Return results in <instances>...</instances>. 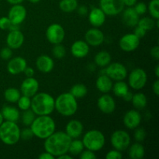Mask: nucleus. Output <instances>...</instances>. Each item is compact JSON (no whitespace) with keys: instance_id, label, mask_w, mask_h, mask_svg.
<instances>
[{"instance_id":"nucleus-1","label":"nucleus","mask_w":159,"mask_h":159,"mask_svg":"<svg viewBox=\"0 0 159 159\" xmlns=\"http://www.w3.org/2000/svg\"><path fill=\"white\" fill-rule=\"evenodd\" d=\"M71 141V138L65 132L54 131L45 139L43 147L45 152L52 155L54 158H57L63 154L68 153Z\"/></svg>"},{"instance_id":"nucleus-2","label":"nucleus","mask_w":159,"mask_h":159,"mask_svg":"<svg viewBox=\"0 0 159 159\" xmlns=\"http://www.w3.org/2000/svg\"><path fill=\"white\" fill-rule=\"evenodd\" d=\"M30 109L37 116L50 115L54 110V99L47 93H39L31 99Z\"/></svg>"},{"instance_id":"nucleus-3","label":"nucleus","mask_w":159,"mask_h":159,"mask_svg":"<svg viewBox=\"0 0 159 159\" xmlns=\"http://www.w3.org/2000/svg\"><path fill=\"white\" fill-rule=\"evenodd\" d=\"M30 128L34 133V136L45 140L55 131L56 124L51 116L43 115L35 117L31 124Z\"/></svg>"},{"instance_id":"nucleus-4","label":"nucleus","mask_w":159,"mask_h":159,"mask_svg":"<svg viewBox=\"0 0 159 159\" xmlns=\"http://www.w3.org/2000/svg\"><path fill=\"white\" fill-rule=\"evenodd\" d=\"M54 110L62 116H72L78 110L77 99L70 93H62L54 99Z\"/></svg>"},{"instance_id":"nucleus-5","label":"nucleus","mask_w":159,"mask_h":159,"mask_svg":"<svg viewBox=\"0 0 159 159\" xmlns=\"http://www.w3.org/2000/svg\"><path fill=\"white\" fill-rule=\"evenodd\" d=\"M20 131L16 123L3 121L0 125V141L6 145H14L20 140Z\"/></svg>"},{"instance_id":"nucleus-6","label":"nucleus","mask_w":159,"mask_h":159,"mask_svg":"<svg viewBox=\"0 0 159 159\" xmlns=\"http://www.w3.org/2000/svg\"><path fill=\"white\" fill-rule=\"evenodd\" d=\"M82 143L85 149L96 152L104 147L106 138L103 134L99 130H91L84 134Z\"/></svg>"},{"instance_id":"nucleus-7","label":"nucleus","mask_w":159,"mask_h":159,"mask_svg":"<svg viewBox=\"0 0 159 159\" xmlns=\"http://www.w3.org/2000/svg\"><path fill=\"white\" fill-rule=\"evenodd\" d=\"M110 141L113 148L123 152L127 150L130 146V137L125 130H117L112 134Z\"/></svg>"},{"instance_id":"nucleus-8","label":"nucleus","mask_w":159,"mask_h":159,"mask_svg":"<svg viewBox=\"0 0 159 159\" xmlns=\"http://www.w3.org/2000/svg\"><path fill=\"white\" fill-rule=\"evenodd\" d=\"M147 81V73L142 68H135L129 75L128 83L133 89L140 90L143 89L145 86Z\"/></svg>"},{"instance_id":"nucleus-9","label":"nucleus","mask_w":159,"mask_h":159,"mask_svg":"<svg viewBox=\"0 0 159 159\" xmlns=\"http://www.w3.org/2000/svg\"><path fill=\"white\" fill-rule=\"evenodd\" d=\"M103 74H106L112 80L122 81L127 78V68L123 64L119 62L110 64L106 67Z\"/></svg>"},{"instance_id":"nucleus-10","label":"nucleus","mask_w":159,"mask_h":159,"mask_svg":"<svg viewBox=\"0 0 159 159\" xmlns=\"http://www.w3.org/2000/svg\"><path fill=\"white\" fill-rule=\"evenodd\" d=\"M100 9L107 16L118 15L124 9V4L123 0H99Z\"/></svg>"},{"instance_id":"nucleus-11","label":"nucleus","mask_w":159,"mask_h":159,"mask_svg":"<svg viewBox=\"0 0 159 159\" xmlns=\"http://www.w3.org/2000/svg\"><path fill=\"white\" fill-rule=\"evenodd\" d=\"M46 37L48 41L52 44L61 43L65 37V29L58 23H53L47 29Z\"/></svg>"},{"instance_id":"nucleus-12","label":"nucleus","mask_w":159,"mask_h":159,"mask_svg":"<svg viewBox=\"0 0 159 159\" xmlns=\"http://www.w3.org/2000/svg\"><path fill=\"white\" fill-rule=\"evenodd\" d=\"M140 45V38L134 34H127L123 36L119 41V46L121 50L126 52L135 51Z\"/></svg>"},{"instance_id":"nucleus-13","label":"nucleus","mask_w":159,"mask_h":159,"mask_svg":"<svg viewBox=\"0 0 159 159\" xmlns=\"http://www.w3.org/2000/svg\"><path fill=\"white\" fill-rule=\"evenodd\" d=\"M8 17L16 25H20L25 20L26 17V9L20 4L12 5L8 13Z\"/></svg>"},{"instance_id":"nucleus-14","label":"nucleus","mask_w":159,"mask_h":159,"mask_svg":"<svg viewBox=\"0 0 159 159\" xmlns=\"http://www.w3.org/2000/svg\"><path fill=\"white\" fill-rule=\"evenodd\" d=\"M39 89L38 81L34 77L26 78L22 82L20 86V93L23 96L28 97H33L35 94H37Z\"/></svg>"},{"instance_id":"nucleus-15","label":"nucleus","mask_w":159,"mask_h":159,"mask_svg":"<svg viewBox=\"0 0 159 159\" xmlns=\"http://www.w3.org/2000/svg\"><path fill=\"white\" fill-rule=\"evenodd\" d=\"M97 106L102 113L109 114L114 112L116 109V102L113 96L107 93H104L98 99Z\"/></svg>"},{"instance_id":"nucleus-16","label":"nucleus","mask_w":159,"mask_h":159,"mask_svg":"<svg viewBox=\"0 0 159 159\" xmlns=\"http://www.w3.org/2000/svg\"><path fill=\"white\" fill-rule=\"evenodd\" d=\"M85 40L89 46H99L104 41V34L98 27L92 28L85 33Z\"/></svg>"},{"instance_id":"nucleus-17","label":"nucleus","mask_w":159,"mask_h":159,"mask_svg":"<svg viewBox=\"0 0 159 159\" xmlns=\"http://www.w3.org/2000/svg\"><path fill=\"white\" fill-rule=\"evenodd\" d=\"M141 122V115L137 110H130L124 116V124L127 128L134 130L139 127Z\"/></svg>"},{"instance_id":"nucleus-18","label":"nucleus","mask_w":159,"mask_h":159,"mask_svg":"<svg viewBox=\"0 0 159 159\" xmlns=\"http://www.w3.org/2000/svg\"><path fill=\"white\" fill-rule=\"evenodd\" d=\"M26 66H27V62L26 59L22 57H16L9 61L7 65V71L11 75H16L23 72Z\"/></svg>"},{"instance_id":"nucleus-19","label":"nucleus","mask_w":159,"mask_h":159,"mask_svg":"<svg viewBox=\"0 0 159 159\" xmlns=\"http://www.w3.org/2000/svg\"><path fill=\"white\" fill-rule=\"evenodd\" d=\"M24 42V35L20 30H14L9 31L6 37L7 47L11 49H18L21 48Z\"/></svg>"},{"instance_id":"nucleus-20","label":"nucleus","mask_w":159,"mask_h":159,"mask_svg":"<svg viewBox=\"0 0 159 159\" xmlns=\"http://www.w3.org/2000/svg\"><path fill=\"white\" fill-rule=\"evenodd\" d=\"M83 124L78 120H71L65 127V133L71 138L75 139L79 138L83 133Z\"/></svg>"},{"instance_id":"nucleus-21","label":"nucleus","mask_w":159,"mask_h":159,"mask_svg":"<svg viewBox=\"0 0 159 159\" xmlns=\"http://www.w3.org/2000/svg\"><path fill=\"white\" fill-rule=\"evenodd\" d=\"M89 45L84 40H76L71 47V53L77 58H82L88 55Z\"/></svg>"},{"instance_id":"nucleus-22","label":"nucleus","mask_w":159,"mask_h":159,"mask_svg":"<svg viewBox=\"0 0 159 159\" xmlns=\"http://www.w3.org/2000/svg\"><path fill=\"white\" fill-rule=\"evenodd\" d=\"M122 12V20L126 26L129 27H134L138 25L140 17L134 7H127Z\"/></svg>"},{"instance_id":"nucleus-23","label":"nucleus","mask_w":159,"mask_h":159,"mask_svg":"<svg viewBox=\"0 0 159 159\" xmlns=\"http://www.w3.org/2000/svg\"><path fill=\"white\" fill-rule=\"evenodd\" d=\"M106 16L100 8H93L89 13V21L94 27H99L105 23Z\"/></svg>"},{"instance_id":"nucleus-24","label":"nucleus","mask_w":159,"mask_h":159,"mask_svg":"<svg viewBox=\"0 0 159 159\" xmlns=\"http://www.w3.org/2000/svg\"><path fill=\"white\" fill-rule=\"evenodd\" d=\"M36 66L37 69L43 73H49L54 69V63L53 59L50 56L43 55L39 56L36 61Z\"/></svg>"},{"instance_id":"nucleus-25","label":"nucleus","mask_w":159,"mask_h":159,"mask_svg":"<svg viewBox=\"0 0 159 159\" xmlns=\"http://www.w3.org/2000/svg\"><path fill=\"white\" fill-rule=\"evenodd\" d=\"M113 81L106 74H101L96 82L97 89L102 93H110L113 88Z\"/></svg>"},{"instance_id":"nucleus-26","label":"nucleus","mask_w":159,"mask_h":159,"mask_svg":"<svg viewBox=\"0 0 159 159\" xmlns=\"http://www.w3.org/2000/svg\"><path fill=\"white\" fill-rule=\"evenodd\" d=\"M2 115L3 119L7 121L16 123L20 120V113L17 108L11 106H5L2 110Z\"/></svg>"},{"instance_id":"nucleus-27","label":"nucleus","mask_w":159,"mask_h":159,"mask_svg":"<svg viewBox=\"0 0 159 159\" xmlns=\"http://www.w3.org/2000/svg\"><path fill=\"white\" fill-rule=\"evenodd\" d=\"M128 148V155L131 159H142L144 158L145 150L144 146L140 142L134 143Z\"/></svg>"},{"instance_id":"nucleus-28","label":"nucleus","mask_w":159,"mask_h":159,"mask_svg":"<svg viewBox=\"0 0 159 159\" xmlns=\"http://www.w3.org/2000/svg\"><path fill=\"white\" fill-rule=\"evenodd\" d=\"M95 65L100 68H106L111 62V55L106 51L98 52L94 57Z\"/></svg>"},{"instance_id":"nucleus-29","label":"nucleus","mask_w":159,"mask_h":159,"mask_svg":"<svg viewBox=\"0 0 159 159\" xmlns=\"http://www.w3.org/2000/svg\"><path fill=\"white\" fill-rule=\"evenodd\" d=\"M131 102L136 110H141L145 108L146 106H147L148 99L144 93H137L134 95H133Z\"/></svg>"},{"instance_id":"nucleus-30","label":"nucleus","mask_w":159,"mask_h":159,"mask_svg":"<svg viewBox=\"0 0 159 159\" xmlns=\"http://www.w3.org/2000/svg\"><path fill=\"white\" fill-rule=\"evenodd\" d=\"M113 93L117 97L122 98L127 92L129 91L128 85L124 81H116L115 84H113Z\"/></svg>"},{"instance_id":"nucleus-31","label":"nucleus","mask_w":159,"mask_h":159,"mask_svg":"<svg viewBox=\"0 0 159 159\" xmlns=\"http://www.w3.org/2000/svg\"><path fill=\"white\" fill-rule=\"evenodd\" d=\"M78 1L77 0H61L59 2V8L61 10L64 12H74L77 9Z\"/></svg>"},{"instance_id":"nucleus-32","label":"nucleus","mask_w":159,"mask_h":159,"mask_svg":"<svg viewBox=\"0 0 159 159\" xmlns=\"http://www.w3.org/2000/svg\"><path fill=\"white\" fill-rule=\"evenodd\" d=\"M84 148H85V147H84L82 141L75 138V140L71 139L68 152H69V154H71V155H79L81 152L84 150Z\"/></svg>"},{"instance_id":"nucleus-33","label":"nucleus","mask_w":159,"mask_h":159,"mask_svg":"<svg viewBox=\"0 0 159 159\" xmlns=\"http://www.w3.org/2000/svg\"><path fill=\"white\" fill-rule=\"evenodd\" d=\"M73 96L76 98V99H81L86 96L87 93H88V89H87L86 86L83 84H75L71 87V90L69 92Z\"/></svg>"},{"instance_id":"nucleus-34","label":"nucleus","mask_w":159,"mask_h":159,"mask_svg":"<svg viewBox=\"0 0 159 159\" xmlns=\"http://www.w3.org/2000/svg\"><path fill=\"white\" fill-rule=\"evenodd\" d=\"M21 96L20 90L16 88H9L4 92V98L9 102H16Z\"/></svg>"},{"instance_id":"nucleus-35","label":"nucleus","mask_w":159,"mask_h":159,"mask_svg":"<svg viewBox=\"0 0 159 159\" xmlns=\"http://www.w3.org/2000/svg\"><path fill=\"white\" fill-rule=\"evenodd\" d=\"M138 26H141L143 29L145 30L146 31L152 30L155 26V22L153 18L150 17H143V18L139 19L138 23Z\"/></svg>"},{"instance_id":"nucleus-36","label":"nucleus","mask_w":159,"mask_h":159,"mask_svg":"<svg viewBox=\"0 0 159 159\" xmlns=\"http://www.w3.org/2000/svg\"><path fill=\"white\" fill-rule=\"evenodd\" d=\"M148 11L154 20H159V0H151L148 4Z\"/></svg>"},{"instance_id":"nucleus-37","label":"nucleus","mask_w":159,"mask_h":159,"mask_svg":"<svg viewBox=\"0 0 159 159\" xmlns=\"http://www.w3.org/2000/svg\"><path fill=\"white\" fill-rule=\"evenodd\" d=\"M36 117V114L30 108L24 110L22 114V122L25 126H30Z\"/></svg>"},{"instance_id":"nucleus-38","label":"nucleus","mask_w":159,"mask_h":159,"mask_svg":"<svg viewBox=\"0 0 159 159\" xmlns=\"http://www.w3.org/2000/svg\"><path fill=\"white\" fill-rule=\"evenodd\" d=\"M17 104H18V107L20 110H21L22 111H24V110H28V109L30 108L31 106V99L30 97H28L26 96H21L20 97V99L17 101Z\"/></svg>"},{"instance_id":"nucleus-39","label":"nucleus","mask_w":159,"mask_h":159,"mask_svg":"<svg viewBox=\"0 0 159 159\" xmlns=\"http://www.w3.org/2000/svg\"><path fill=\"white\" fill-rule=\"evenodd\" d=\"M53 55L57 59L63 58L66 54V50H65V47L61 44V43H57V44H54V48L52 50Z\"/></svg>"},{"instance_id":"nucleus-40","label":"nucleus","mask_w":159,"mask_h":159,"mask_svg":"<svg viewBox=\"0 0 159 159\" xmlns=\"http://www.w3.org/2000/svg\"><path fill=\"white\" fill-rule=\"evenodd\" d=\"M146 136H147V133H146V130L143 127H138L137 128H135L134 138L136 140L137 142L141 143L144 141V139L146 138Z\"/></svg>"},{"instance_id":"nucleus-41","label":"nucleus","mask_w":159,"mask_h":159,"mask_svg":"<svg viewBox=\"0 0 159 159\" xmlns=\"http://www.w3.org/2000/svg\"><path fill=\"white\" fill-rule=\"evenodd\" d=\"M134 6V10L136 11V12L139 16L144 15V14H145L146 12H147L148 7L147 6H146L145 3L143 2H140L136 3Z\"/></svg>"},{"instance_id":"nucleus-42","label":"nucleus","mask_w":159,"mask_h":159,"mask_svg":"<svg viewBox=\"0 0 159 159\" xmlns=\"http://www.w3.org/2000/svg\"><path fill=\"white\" fill-rule=\"evenodd\" d=\"M34 137V133H33L31 128H25L20 131V139H23V141H29L32 139Z\"/></svg>"},{"instance_id":"nucleus-43","label":"nucleus","mask_w":159,"mask_h":159,"mask_svg":"<svg viewBox=\"0 0 159 159\" xmlns=\"http://www.w3.org/2000/svg\"><path fill=\"white\" fill-rule=\"evenodd\" d=\"M12 56V51L9 47L3 48L0 51V57L3 60H9Z\"/></svg>"},{"instance_id":"nucleus-44","label":"nucleus","mask_w":159,"mask_h":159,"mask_svg":"<svg viewBox=\"0 0 159 159\" xmlns=\"http://www.w3.org/2000/svg\"><path fill=\"white\" fill-rule=\"evenodd\" d=\"M123 158V155L121 152L113 149V150L107 152L106 155V158L107 159H121Z\"/></svg>"},{"instance_id":"nucleus-45","label":"nucleus","mask_w":159,"mask_h":159,"mask_svg":"<svg viewBox=\"0 0 159 159\" xmlns=\"http://www.w3.org/2000/svg\"><path fill=\"white\" fill-rule=\"evenodd\" d=\"M12 22L9 19V17L3 16L0 18V29L1 30H9L11 25H12Z\"/></svg>"},{"instance_id":"nucleus-46","label":"nucleus","mask_w":159,"mask_h":159,"mask_svg":"<svg viewBox=\"0 0 159 159\" xmlns=\"http://www.w3.org/2000/svg\"><path fill=\"white\" fill-rule=\"evenodd\" d=\"M79 158L81 159H96V155L94 153V152L86 149V150H83L81 152V154L79 155Z\"/></svg>"},{"instance_id":"nucleus-47","label":"nucleus","mask_w":159,"mask_h":159,"mask_svg":"<svg viewBox=\"0 0 159 159\" xmlns=\"http://www.w3.org/2000/svg\"><path fill=\"white\" fill-rule=\"evenodd\" d=\"M134 27L135 28H134V34L138 38L141 39L145 36L146 33H147V31H146L145 30L143 29V28L141 27V26H138V25H137L136 26H134Z\"/></svg>"},{"instance_id":"nucleus-48","label":"nucleus","mask_w":159,"mask_h":159,"mask_svg":"<svg viewBox=\"0 0 159 159\" xmlns=\"http://www.w3.org/2000/svg\"><path fill=\"white\" fill-rule=\"evenodd\" d=\"M150 54L153 58H155V60H157V61L159 59V47L158 46V45L153 47V48L151 49Z\"/></svg>"},{"instance_id":"nucleus-49","label":"nucleus","mask_w":159,"mask_h":159,"mask_svg":"<svg viewBox=\"0 0 159 159\" xmlns=\"http://www.w3.org/2000/svg\"><path fill=\"white\" fill-rule=\"evenodd\" d=\"M78 9V13L81 16H85L89 12L88 8L85 6H81L79 7H77Z\"/></svg>"},{"instance_id":"nucleus-50","label":"nucleus","mask_w":159,"mask_h":159,"mask_svg":"<svg viewBox=\"0 0 159 159\" xmlns=\"http://www.w3.org/2000/svg\"><path fill=\"white\" fill-rule=\"evenodd\" d=\"M23 72H24L25 75L26 76V77H34V68H32L31 67H27L26 66V68H25V70L23 71Z\"/></svg>"},{"instance_id":"nucleus-51","label":"nucleus","mask_w":159,"mask_h":159,"mask_svg":"<svg viewBox=\"0 0 159 159\" xmlns=\"http://www.w3.org/2000/svg\"><path fill=\"white\" fill-rule=\"evenodd\" d=\"M152 90H153V93L156 95L157 96L159 95V81L158 79H156L155 82L153 83L152 85Z\"/></svg>"},{"instance_id":"nucleus-52","label":"nucleus","mask_w":159,"mask_h":159,"mask_svg":"<svg viewBox=\"0 0 159 159\" xmlns=\"http://www.w3.org/2000/svg\"><path fill=\"white\" fill-rule=\"evenodd\" d=\"M38 158L39 159H54V157L52 155H51L50 153H48V152H45L40 154V155L38 156Z\"/></svg>"},{"instance_id":"nucleus-53","label":"nucleus","mask_w":159,"mask_h":159,"mask_svg":"<svg viewBox=\"0 0 159 159\" xmlns=\"http://www.w3.org/2000/svg\"><path fill=\"white\" fill-rule=\"evenodd\" d=\"M123 2H124V6L127 7H133L137 3L138 0H123Z\"/></svg>"},{"instance_id":"nucleus-54","label":"nucleus","mask_w":159,"mask_h":159,"mask_svg":"<svg viewBox=\"0 0 159 159\" xmlns=\"http://www.w3.org/2000/svg\"><path fill=\"white\" fill-rule=\"evenodd\" d=\"M133 93H130V92H127V93H126L125 95H124V96H123V99H124L125 101H127V102H131L132 100V97H133Z\"/></svg>"},{"instance_id":"nucleus-55","label":"nucleus","mask_w":159,"mask_h":159,"mask_svg":"<svg viewBox=\"0 0 159 159\" xmlns=\"http://www.w3.org/2000/svg\"><path fill=\"white\" fill-rule=\"evenodd\" d=\"M6 1L11 5H17V4H21L24 0H6Z\"/></svg>"},{"instance_id":"nucleus-56","label":"nucleus","mask_w":159,"mask_h":159,"mask_svg":"<svg viewBox=\"0 0 159 159\" xmlns=\"http://www.w3.org/2000/svg\"><path fill=\"white\" fill-rule=\"evenodd\" d=\"M57 158L58 159H71L72 158V156H71V155H68L67 153L65 154H63V155H60V156L57 157Z\"/></svg>"},{"instance_id":"nucleus-57","label":"nucleus","mask_w":159,"mask_h":159,"mask_svg":"<svg viewBox=\"0 0 159 159\" xmlns=\"http://www.w3.org/2000/svg\"><path fill=\"white\" fill-rule=\"evenodd\" d=\"M155 75H156V78L158 79L159 77V65H156L155 68Z\"/></svg>"},{"instance_id":"nucleus-58","label":"nucleus","mask_w":159,"mask_h":159,"mask_svg":"<svg viewBox=\"0 0 159 159\" xmlns=\"http://www.w3.org/2000/svg\"><path fill=\"white\" fill-rule=\"evenodd\" d=\"M3 121H4V119H3V116L2 115V113L0 112V125H1Z\"/></svg>"},{"instance_id":"nucleus-59","label":"nucleus","mask_w":159,"mask_h":159,"mask_svg":"<svg viewBox=\"0 0 159 159\" xmlns=\"http://www.w3.org/2000/svg\"><path fill=\"white\" fill-rule=\"evenodd\" d=\"M29 2H30L31 3H37L40 1V0H28Z\"/></svg>"}]
</instances>
